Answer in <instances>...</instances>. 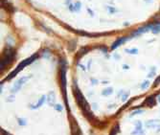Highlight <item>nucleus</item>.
Instances as JSON below:
<instances>
[]
</instances>
